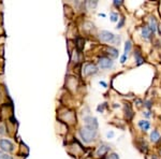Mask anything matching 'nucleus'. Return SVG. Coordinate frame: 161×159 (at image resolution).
I'll use <instances>...</instances> for the list:
<instances>
[{"instance_id": "obj_1", "label": "nucleus", "mask_w": 161, "mask_h": 159, "mask_svg": "<svg viewBox=\"0 0 161 159\" xmlns=\"http://www.w3.org/2000/svg\"><path fill=\"white\" fill-rule=\"evenodd\" d=\"M97 135H98V130L96 128L84 126L80 129V137L82 139V141L85 143H90V142L95 141Z\"/></svg>"}, {"instance_id": "obj_2", "label": "nucleus", "mask_w": 161, "mask_h": 159, "mask_svg": "<svg viewBox=\"0 0 161 159\" xmlns=\"http://www.w3.org/2000/svg\"><path fill=\"white\" fill-rule=\"evenodd\" d=\"M99 39L101 42L104 43H115V39L116 35L111 31H108V30H102L100 33H99Z\"/></svg>"}, {"instance_id": "obj_3", "label": "nucleus", "mask_w": 161, "mask_h": 159, "mask_svg": "<svg viewBox=\"0 0 161 159\" xmlns=\"http://www.w3.org/2000/svg\"><path fill=\"white\" fill-rule=\"evenodd\" d=\"M98 66L102 70H106V69H111L114 66V61L112 58H110L108 56H102L99 57L98 59Z\"/></svg>"}, {"instance_id": "obj_4", "label": "nucleus", "mask_w": 161, "mask_h": 159, "mask_svg": "<svg viewBox=\"0 0 161 159\" xmlns=\"http://www.w3.org/2000/svg\"><path fill=\"white\" fill-rule=\"evenodd\" d=\"M0 149L2 152H6V153L13 152L14 145H13V143L10 140H8V139H1L0 140Z\"/></svg>"}, {"instance_id": "obj_5", "label": "nucleus", "mask_w": 161, "mask_h": 159, "mask_svg": "<svg viewBox=\"0 0 161 159\" xmlns=\"http://www.w3.org/2000/svg\"><path fill=\"white\" fill-rule=\"evenodd\" d=\"M97 72H98V67L94 64H86L83 68V73L85 76L95 75Z\"/></svg>"}, {"instance_id": "obj_6", "label": "nucleus", "mask_w": 161, "mask_h": 159, "mask_svg": "<svg viewBox=\"0 0 161 159\" xmlns=\"http://www.w3.org/2000/svg\"><path fill=\"white\" fill-rule=\"evenodd\" d=\"M84 122H85V126H89V127H92V128H96V129H98V120L96 117H92L90 115H88V116H85L84 117Z\"/></svg>"}, {"instance_id": "obj_7", "label": "nucleus", "mask_w": 161, "mask_h": 159, "mask_svg": "<svg viewBox=\"0 0 161 159\" xmlns=\"http://www.w3.org/2000/svg\"><path fill=\"white\" fill-rule=\"evenodd\" d=\"M110 149H111L110 145L105 144V143H102V144L98 147V149H97V152H96V155L98 156V157H103V156H104L106 153L109 152Z\"/></svg>"}, {"instance_id": "obj_8", "label": "nucleus", "mask_w": 161, "mask_h": 159, "mask_svg": "<svg viewBox=\"0 0 161 159\" xmlns=\"http://www.w3.org/2000/svg\"><path fill=\"white\" fill-rule=\"evenodd\" d=\"M147 27L149 28V30H151L153 33H155V32L157 31L158 29V24H157V21H156V18L155 17H151L149 18V21H148V25H147Z\"/></svg>"}, {"instance_id": "obj_9", "label": "nucleus", "mask_w": 161, "mask_h": 159, "mask_svg": "<svg viewBox=\"0 0 161 159\" xmlns=\"http://www.w3.org/2000/svg\"><path fill=\"white\" fill-rule=\"evenodd\" d=\"M137 126L140 128L142 131H148L149 130V128H151V123L148 122V120H139V123H137Z\"/></svg>"}, {"instance_id": "obj_10", "label": "nucleus", "mask_w": 161, "mask_h": 159, "mask_svg": "<svg viewBox=\"0 0 161 159\" xmlns=\"http://www.w3.org/2000/svg\"><path fill=\"white\" fill-rule=\"evenodd\" d=\"M151 35H153V32L149 30V28L145 26V27H142L141 29V35L143 37L145 40H149L151 38Z\"/></svg>"}, {"instance_id": "obj_11", "label": "nucleus", "mask_w": 161, "mask_h": 159, "mask_svg": "<svg viewBox=\"0 0 161 159\" xmlns=\"http://www.w3.org/2000/svg\"><path fill=\"white\" fill-rule=\"evenodd\" d=\"M149 138H151V141L153 143H157V142L160 141V133H159V131L158 130H153L151 132V135H149Z\"/></svg>"}, {"instance_id": "obj_12", "label": "nucleus", "mask_w": 161, "mask_h": 159, "mask_svg": "<svg viewBox=\"0 0 161 159\" xmlns=\"http://www.w3.org/2000/svg\"><path fill=\"white\" fill-rule=\"evenodd\" d=\"M134 57H135V61H137V66H140V65H142L144 62V58L139 50L134 51Z\"/></svg>"}, {"instance_id": "obj_13", "label": "nucleus", "mask_w": 161, "mask_h": 159, "mask_svg": "<svg viewBox=\"0 0 161 159\" xmlns=\"http://www.w3.org/2000/svg\"><path fill=\"white\" fill-rule=\"evenodd\" d=\"M106 52H108V54H109L110 56L112 57V58H117L118 57V51L116 50L115 47H112V46H110V47H108V50H106Z\"/></svg>"}, {"instance_id": "obj_14", "label": "nucleus", "mask_w": 161, "mask_h": 159, "mask_svg": "<svg viewBox=\"0 0 161 159\" xmlns=\"http://www.w3.org/2000/svg\"><path fill=\"white\" fill-rule=\"evenodd\" d=\"M125 111H126V117H127V119H131L133 116V112H132V110H131V108H130V106L127 103L126 106H125Z\"/></svg>"}, {"instance_id": "obj_15", "label": "nucleus", "mask_w": 161, "mask_h": 159, "mask_svg": "<svg viewBox=\"0 0 161 159\" xmlns=\"http://www.w3.org/2000/svg\"><path fill=\"white\" fill-rule=\"evenodd\" d=\"M131 47H132V43H131V41L130 40H128V41H126V43H125V55H128V53H129L130 51H131Z\"/></svg>"}, {"instance_id": "obj_16", "label": "nucleus", "mask_w": 161, "mask_h": 159, "mask_svg": "<svg viewBox=\"0 0 161 159\" xmlns=\"http://www.w3.org/2000/svg\"><path fill=\"white\" fill-rule=\"evenodd\" d=\"M84 39L83 38H77L76 39V47L78 51H82V49H83V46H84Z\"/></svg>"}, {"instance_id": "obj_17", "label": "nucleus", "mask_w": 161, "mask_h": 159, "mask_svg": "<svg viewBox=\"0 0 161 159\" xmlns=\"http://www.w3.org/2000/svg\"><path fill=\"white\" fill-rule=\"evenodd\" d=\"M111 21L112 22H117L119 19L118 18V14H117V13H114V12H112V13H111Z\"/></svg>"}, {"instance_id": "obj_18", "label": "nucleus", "mask_w": 161, "mask_h": 159, "mask_svg": "<svg viewBox=\"0 0 161 159\" xmlns=\"http://www.w3.org/2000/svg\"><path fill=\"white\" fill-rule=\"evenodd\" d=\"M124 25H125V17H121V18H120V21L118 22V24H117V26H116V28H117V29H120Z\"/></svg>"}, {"instance_id": "obj_19", "label": "nucleus", "mask_w": 161, "mask_h": 159, "mask_svg": "<svg viewBox=\"0 0 161 159\" xmlns=\"http://www.w3.org/2000/svg\"><path fill=\"white\" fill-rule=\"evenodd\" d=\"M105 106H106V103H102V104H99L98 106V108H97V111H98V112H103V111H104V108Z\"/></svg>"}, {"instance_id": "obj_20", "label": "nucleus", "mask_w": 161, "mask_h": 159, "mask_svg": "<svg viewBox=\"0 0 161 159\" xmlns=\"http://www.w3.org/2000/svg\"><path fill=\"white\" fill-rule=\"evenodd\" d=\"M87 4L89 8H96L97 7V4H98V1H94V2H92V1H88Z\"/></svg>"}, {"instance_id": "obj_21", "label": "nucleus", "mask_w": 161, "mask_h": 159, "mask_svg": "<svg viewBox=\"0 0 161 159\" xmlns=\"http://www.w3.org/2000/svg\"><path fill=\"white\" fill-rule=\"evenodd\" d=\"M124 3V1L123 0H115L114 1V7H116V8H119L121 4Z\"/></svg>"}, {"instance_id": "obj_22", "label": "nucleus", "mask_w": 161, "mask_h": 159, "mask_svg": "<svg viewBox=\"0 0 161 159\" xmlns=\"http://www.w3.org/2000/svg\"><path fill=\"white\" fill-rule=\"evenodd\" d=\"M106 159H119V157L117 154H111V155H109L106 157Z\"/></svg>"}, {"instance_id": "obj_23", "label": "nucleus", "mask_w": 161, "mask_h": 159, "mask_svg": "<svg viewBox=\"0 0 161 159\" xmlns=\"http://www.w3.org/2000/svg\"><path fill=\"white\" fill-rule=\"evenodd\" d=\"M144 106H146L147 109H151V101H148V100H146V101H144Z\"/></svg>"}, {"instance_id": "obj_24", "label": "nucleus", "mask_w": 161, "mask_h": 159, "mask_svg": "<svg viewBox=\"0 0 161 159\" xmlns=\"http://www.w3.org/2000/svg\"><path fill=\"white\" fill-rule=\"evenodd\" d=\"M126 59H127V55H125V54H124L123 56H121V58H120V62H121V64H125Z\"/></svg>"}, {"instance_id": "obj_25", "label": "nucleus", "mask_w": 161, "mask_h": 159, "mask_svg": "<svg viewBox=\"0 0 161 159\" xmlns=\"http://www.w3.org/2000/svg\"><path fill=\"white\" fill-rule=\"evenodd\" d=\"M143 115L146 117H151V111H145V112H143Z\"/></svg>"}, {"instance_id": "obj_26", "label": "nucleus", "mask_w": 161, "mask_h": 159, "mask_svg": "<svg viewBox=\"0 0 161 159\" xmlns=\"http://www.w3.org/2000/svg\"><path fill=\"white\" fill-rule=\"evenodd\" d=\"M106 137H108V139H112L113 137H114V132H113V131L108 132V133H106Z\"/></svg>"}, {"instance_id": "obj_27", "label": "nucleus", "mask_w": 161, "mask_h": 159, "mask_svg": "<svg viewBox=\"0 0 161 159\" xmlns=\"http://www.w3.org/2000/svg\"><path fill=\"white\" fill-rule=\"evenodd\" d=\"M4 126L3 125H0V134H4Z\"/></svg>"}, {"instance_id": "obj_28", "label": "nucleus", "mask_w": 161, "mask_h": 159, "mask_svg": "<svg viewBox=\"0 0 161 159\" xmlns=\"http://www.w3.org/2000/svg\"><path fill=\"white\" fill-rule=\"evenodd\" d=\"M2 159H13V158L10 155H8V154H3V158Z\"/></svg>"}, {"instance_id": "obj_29", "label": "nucleus", "mask_w": 161, "mask_h": 159, "mask_svg": "<svg viewBox=\"0 0 161 159\" xmlns=\"http://www.w3.org/2000/svg\"><path fill=\"white\" fill-rule=\"evenodd\" d=\"M99 84L102 85V86H103L104 88H105V87H106V86H108V85H106V83H105V82H103V81H100V82H99Z\"/></svg>"}, {"instance_id": "obj_30", "label": "nucleus", "mask_w": 161, "mask_h": 159, "mask_svg": "<svg viewBox=\"0 0 161 159\" xmlns=\"http://www.w3.org/2000/svg\"><path fill=\"white\" fill-rule=\"evenodd\" d=\"M3 158V154H2V152L0 151V159H2Z\"/></svg>"}, {"instance_id": "obj_31", "label": "nucleus", "mask_w": 161, "mask_h": 159, "mask_svg": "<svg viewBox=\"0 0 161 159\" xmlns=\"http://www.w3.org/2000/svg\"><path fill=\"white\" fill-rule=\"evenodd\" d=\"M160 156H161V149H160Z\"/></svg>"}]
</instances>
